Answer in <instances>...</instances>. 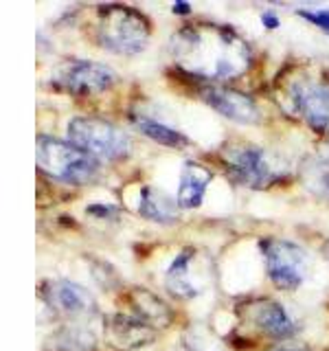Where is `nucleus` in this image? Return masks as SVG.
Segmentation results:
<instances>
[{
  "mask_svg": "<svg viewBox=\"0 0 329 351\" xmlns=\"http://www.w3.org/2000/svg\"><path fill=\"white\" fill-rule=\"evenodd\" d=\"M169 51L184 73L202 80H235L250 69V47L226 25H186L173 33Z\"/></svg>",
  "mask_w": 329,
  "mask_h": 351,
  "instance_id": "f257e3e1",
  "label": "nucleus"
},
{
  "mask_svg": "<svg viewBox=\"0 0 329 351\" xmlns=\"http://www.w3.org/2000/svg\"><path fill=\"white\" fill-rule=\"evenodd\" d=\"M95 38L103 49L112 53L136 55L147 47L151 38V25L138 9L125 5H106L97 11Z\"/></svg>",
  "mask_w": 329,
  "mask_h": 351,
  "instance_id": "f03ea898",
  "label": "nucleus"
},
{
  "mask_svg": "<svg viewBox=\"0 0 329 351\" xmlns=\"http://www.w3.org/2000/svg\"><path fill=\"white\" fill-rule=\"evenodd\" d=\"M38 167L51 178L66 184H90L101 173V165L71 141L55 136H38Z\"/></svg>",
  "mask_w": 329,
  "mask_h": 351,
  "instance_id": "7ed1b4c3",
  "label": "nucleus"
},
{
  "mask_svg": "<svg viewBox=\"0 0 329 351\" xmlns=\"http://www.w3.org/2000/svg\"><path fill=\"white\" fill-rule=\"evenodd\" d=\"M222 158L230 178L250 189H268L288 176L285 162L277 154L252 143H230L222 149Z\"/></svg>",
  "mask_w": 329,
  "mask_h": 351,
  "instance_id": "20e7f679",
  "label": "nucleus"
},
{
  "mask_svg": "<svg viewBox=\"0 0 329 351\" xmlns=\"http://www.w3.org/2000/svg\"><path fill=\"white\" fill-rule=\"evenodd\" d=\"M215 281V266L206 250L195 246L182 248L164 270V288L180 301L202 296Z\"/></svg>",
  "mask_w": 329,
  "mask_h": 351,
  "instance_id": "39448f33",
  "label": "nucleus"
},
{
  "mask_svg": "<svg viewBox=\"0 0 329 351\" xmlns=\"http://www.w3.org/2000/svg\"><path fill=\"white\" fill-rule=\"evenodd\" d=\"M69 141L97 160H121L132 149L125 132L99 117H75L69 123Z\"/></svg>",
  "mask_w": 329,
  "mask_h": 351,
  "instance_id": "423d86ee",
  "label": "nucleus"
},
{
  "mask_svg": "<svg viewBox=\"0 0 329 351\" xmlns=\"http://www.w3.org/2000/svg\"><path fill=\"white\" fill-rule=\"evenodd\" d=\"M117 84V75L110 66L82 58H66L51 71V86L69 95H99Z\"/></svg>",
  "mask_w": 329,
  "mask_h": 351,
  "instance_id": "0eeeda50",
  "label": "nucleus"
},
{
  "mask_svg": "<svg viewBox=\"0 0 329 351\" xmlns=\"http://www.w3.org/2000/svg\"><path fill=\"white\" fill-rule=\"evenodd\" d=\"M261 255L266 263L268 279L279 290H296L301 288L307 272H310V257L307 252L288 239L270 237L261 241Z\"/></svg>",
  "mask_w": 329,
  "mask_h": 351,
  "instance_id": "6e6552de",
  "label": "nucleus"
},
{
  "mask_svg": "<svg viewBox=\"0 0 329 351\" xmlns=\"http://www.w3.org/2000/svg\"><path fill=\"white\" fill-rule=\"evenodd\" d=\"M44 294V305L49 307L53 316L66 318V323H86L97 314V301L90 290L84 285L73 283L69 279L44 281L40 285Z\"/></svg>",
  "mask_w": 329,
  "mask_h": 351,
  "instance_id": "1a4fd4ad",
  "label": "nucleus"
},
{
  "mask_svg": "<svg viewBox=\"0 0 329 351\" xmlns=\"http://www.w3.org/2000/svg\"><path fill=\"white\" fill-rule=\"evenodd\" d=\"M237 314L248 327L274 340H288L296 334V323L285 307L274 299H248L237 305Z\"/></svg>",
  "mask_w": 329,
  "mask_h": 351,
  "instance_id": "9d476101",
  "label": "nucleus"
},
{
  "mask_svg": "<svg viewBox=\"0 0 329 351\" xmlns=\"http://www.w3.org/2000/svg\"><path fill=\"white\" fill-rule=\"evenodd\" d=\"M101 336L110 349L134 351L151 345L156 340V329L145 325L134 314L114 312L101 321Z\"/></svg>",
  "mask_w": 329,
  "mask_h": 351,
  "instance_id": "9b49d317",
  "label": "nucleus"
},
{
  "mask_svg": "<svg viewBox=\"0 0 329 351\" xmlns=\"http://www.w3.org/2000/svg\"><path fill=\"white\" fill-rule=\"evenodd\" d=\"M292 106L307 125L316 132H329V80H307L292 90Z\"/></svg>",
  "mask_w": 329,
  "mask_h": 351,
  "instance_id": "f8f14e48",
  "label": "nucleus"
},
{
  "mask_svg": "<svg viewBox=\"0 0 329 351\" xmlns=\"http://www.w3.org/2000/svg\"><path fill=\"white\" fill-rule=\"evenodd\" d=\"M200 97L206 106H211L215 110V112L235 121V123L255 125L261 121V110L255 104V99L241 90H235V88L208 86V88H202Z\"/></svg>",
  "mask_w": 329,
  "mask_h": 351,
  "instance_id": "ddd939ff",
  "label": "nucleus"
},
{
  "mask_svg": "<svg viewBox=\"0 0 329 351\" xmlns=\"http://www.w3.org/2000/svg\"><path fill=\"white\" fill-rule=\"evenodd\" d=\"M213 180V171L204 167L202 162L184 160L180 180H178V193H175V202L180 208H197L204 200L206 186Z\"/></svg>",
  "mask_w": 329,
  "mask_h": 351,
  "instance_id": "4468645a",
  "label": "nucleus"
},
{
  "mask_svg": "<svg viewBox=\"0 0 329 351\" xmlns=\"http://www.w3.org/2000/svg\"><path fill=\"white\" fill-rule=\"evenodd\" d=\"M130 305H132V314L141 318V321L149 325L151 329H156V332L173 323V310L169 307V303L160 299L158 294H154L151 290L132 288Z\"/></svg>",
  "mask_w": 329,
  "mask_h": 351,
  "instance_id": "2eb2a0df",
  "label": "nucleus"
},
{
  "mask_svg": "<svg viewBox=\"0 0 329 351\" xmlns=\"http://www.w3.org/2000/svg\"><path fill=\"white\" fill-rule=\"evenodd\" d=\"M136 211L141 213V217L151 219V222H158V224H173V222H178V217H180L178 202L164 191L156 189V186H143Z\"/></svg>",
  "mask_w": 329,
  "mask_h": 351,
  "instance_id": "dca6fc26",
  "label": "nucleus"
},
{
  "mask_svg": "<svg viewBox=\"0 0 329 351\" xmlns=\"http://www.w3.org/2000/svg\"><path fill=\"white\" fill-rule=\"evenodd\" d=\"M132 125H134L143 136L151 138L154 143H158L162 147H173L180 149L189 145V138H186L182 132H178L175 128L162 123V121L147 117V114H130Z\"/></svg>",
  "mask_w": 329,
  "mask_h": 351,
  "instance_id": "f3484780",
  "label": "nucleus"
},
{
  "mask_svg": "<svg viewBox=\"0 0 329 351\" xmlns=\"http://www.w3.org/2000/svg\"><path fill=\"white\" fill-rule=\"evenodd\" d=\"M97 338L86 323H66L53 334L55 351H93Z\"/></svg>",
  "mask_w": 329,
  "mask_h": 351,
  "instance_id": "a211bd4d",
  "label": "nucleus"
},
{
  "mask_svg": "<svg viewBox=\"0 0 329 351\" xmlns=\"http://www.w3.org/2000/svg\"><path fill=\"white\" fill-rule=\"evenodd\" d=\"M182 351H228L219 336L208 325L193 323L182 332Z\"/></svg>",
  "mask_w": 329,
  "mask_h": 351,
  "instance_id": "6ab92c4d",
  "label": "nucleus"
},
{
  "mask_svg": "<svg viewBox=\"0 0 329 351\" xmlns=\"http://www.w3.org/2000/svg\"><path fill=\"white\" fill-rule=\"evenodd\" d=\"M303 182L316 195H329V162L314 158L305 162L303 167Z\"/></svg>",
  "mask_w": 329,
  "mask_h": 351,
  "instance_id": "aec40b11",
  "label": "nucleus"
},
{
  "mask_svg": "<svg viewBox=\"0 0 329 351\" xmlns=\"http://www.w3.org/2000/svg\"><path fill=\"white\" fill-rule=\"evenodd\" d=\"M90 274H93V279L101 285L103 290H114V288H119V283H121V279H119V274H117V270L110 266V263H106V261H93V266H90Z\"/></svg>",
  "mask_w": 329,
  "mask_h": 351,
  "instance_id": "412c9836",
  "label": "nucleus"
},
{
  "mask_svg": "<svg viewBox=\"0 0 329 351\" xmlns=\"http://www.w3.org/2000/svg\"><path fill=\"white\" fill-rule=\"evenodd\" d=\"M296 14H299L301 18H305L307 22H312V25L329 31V11H325V9H316V11L314 9H299Z\"/></svg>",
  "mask_w": 329,
  "mask_h": 351,
  "instance_id": "4be33fe9",
  "label": "nucleus"
},
{
  "mask_svg": "<svg viewBox=\"0 0 329 351\" xmlns=\"http://www.w3.org/2000/svg\"><path fill=\"white\" fill-rule=\"evenodd\" d=\"M86 211L93 217H117L119 215V208L112 204H90Z\"/></svg>",
  "mask_w": 329,
  "mask_h": 351,
  "instance_id": "5701e85b",
  "label": "nucleus"
},
{
  "mask_svg": "<svg viewBox=\"0 0 329 351\" xmlns=\"http://www.w3.org/2000/svg\"><path fill=\"white\" fill-rule=\"evenodd\" d=\"M268 351H310V347H307V343H303V340L288 338V340H281V343H277Z\"/></svg>",
  "mask_w": 329,
  "mask_h": 351,
  "instance_id": "b1692460",
  "label": "nucleus"
},
{
  "mask_svg": "<svg viewBox=\"0 0 329 351\" xmlns=\"http://www.w3.org/2000/svg\"><path fill=\"white\" fill-rule=\"evenodd\" d=\"M263 25H266V27H272V29H277V27H279V18L268 11V14H263Z\"/></svg>",
  "mask_w": 329,
  "mask_h": 351,
  "instance_id": "393cba45",
  "label": "nucleus"
},
{
  "mask_svg": "<svg viewBox=\"0 0 329 351\" xmlns=\"http://www.w3.org/2000/svg\"><path fill=\"white\" fill-rule=\"evenodd\" d=\"M173 11H175V14H189V5L178 3V5H173Z\"/></svg>",
  "mask_w": 329,
  "mask_h": 351,
  "instance_id": "a878e982",
  "label": "nucleus"
},
{
  "mask_svg": "<svg viewBox=\"0 0 329 351\" xmlns=\"http://www.w3.org/2000/svg\"><path fill=\"white\" fill-rule=\"evenodd\" d=\"M321 252H323V257L329 261V239L325 241V244H323V248H321Z\"/></svg>",
  "mask_w": 329,
  "mask_h": 351,
  "instance_id": "bb28decb",
  "label": "nucleus"
}]
</instances>
